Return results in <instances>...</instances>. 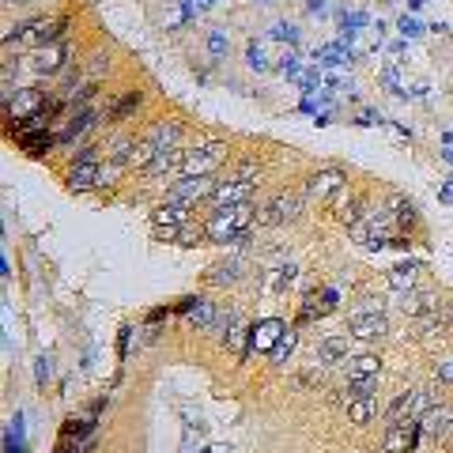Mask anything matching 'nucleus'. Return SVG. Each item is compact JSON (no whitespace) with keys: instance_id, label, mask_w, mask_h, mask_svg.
<instances>
[{"instance_id":"f257e3e1","label":"nucleus","mask_w":453,"mask_h":453,"mask_svg":"<svg viewBox=\"0 0 453 453\" xmlns=\"http://www.w3.org/2000/svg\"><path fill=\"white\" fill-rule=\"evenodd\" d=\"M249 219H253V204H235V208H219L204 227H208V238L227 246L230 238H238L242 230L249 227Z\"/></svg>"},{"instance_id":"f03ea898","label":"nucleus","mask_w":453,"mask_h":453,"mask_svg":"<svg viewBox=\"0 0 453 453\" xmlns=\"http://www.w3.org/2000/svg\"><path fill=\"white\" fill-rule=\"evenodd\" d=\"M193 219V208H178V204H159L151 216V235L159 242H174L178 246V230Z\"/></svg>"},{"instance_id":"7ed1b4c3","label":"nucleus","mask_w":453,"mask_h":453,"mask_svg":"<svg viewBox=\"0 0 453 453\" xmlns=\"http://www.w3.org/2000/svg\"><path fill=\"white\" fill-rule=\"evenodd\" d=\"M223 155H227V143H204V148H193V151H185V159H182V174L185 178H208V174L219 167Z\"/></svg>"},{"instance_id":"20e7f679","label":"nucleus","mask_w":453,"mask_h":453,"mask_svg":"<svg viewBox=\"0 0 453 453\" xmlns=\"http://www.w3.org/2000/svg\"><path fill=\"white\" fill-rule=\"evenodd\" d=\"M46 106V98H42V91H35V87H19V91L4 95V114H8V125H23V121H30L38 114V110Z\"/></svg>"},{"instance_id":"39448f33","label":"nucleus","mask_w":453,"mask_h":453,"mask_svg":"<svg viewBox=\"0 0 453 453\" xmlns=\"http://www.w3.org/2000/svg\"><path fill=\"white\" fill-rule=\"evenodd\" d=\"M212 193H216V182L212 178H182L178 185H170L167 204L196 208V201H212Z\"/></svg>"},{"instance_id":"423d86ee","label":"nucleus","mask_w":453,"mask_h":453,"mask_svg":"<svg viewBox=\"0 0 453 453\" xmlns=\"http://www.w3.org/2000/svg\"><path fill=\"white\" fill-rule=\"evenodd\" d=\"M295 216H302V196L298 193H280V196H272V201L261 208V223L264 227L287 223V219H295Z\"/></svg>"},{"instance_id":"0eeeda50","label":"nucleus","mask_w":453,"mask_h":453,"mask_svg":"<svg viewBox=\"0 0 453 453\" xmlns=\"http://www.w3.org/2000/svg\"><path fill=\"white\" fill-rule=\"evenodd\" d=\"M348 333L351 340H382L389 336V322H385V314H351Z\"/></svg>"},{"instance_id":"6e6552de","label":"nucleus","mask_w":453,"mask_h":453,"mask_svg":"<svg viewBox=\"0 0 453 453\" xmlns=\"http://www.w3.org/2000/svg\"><path fill=\"white\" fill-rule=\"evenodd\" d=\"M253 189H257V182H238V178H227L223 185H216V193H212V204H216V208L249 204Z\"/></svg>"},{"instance_id":"1a4fd4ad","label":"nucleus","mask_w":453,"mask_h":453,"mask_svg":"<svg viewBox=\"0 0 453 453\" xmlns=\"http://www.w3.org/2000/svg\"><path fill=\"white\" fill-rule=\"evenodd\" d=\"M419 435H423V430H419V419H401L396 427L385 430V449L389 453H408L419 442Z\"/></svg>"},{"instance_id":"9d476101","label":"nucleus","mask_w":453,"mask_h":453,"mask_svg":"<svg viewBox=\"0 0 453 453\" xmlns=\"http://www.w3.org/2000/svg\"><path fill=\"white\" fill-rule=\"evenodd\" d=\"M419 430H423L427 438H435V442H442V438H449L453 435V408H446V404H435L430 412L419 419Z\"/></svg>"},{"instance_id":"9b49d317","label":"nucleus","mask_w":453,"mask_h":453,"mask_svg":"<svg viewBox=\"0 0 453 453\" xmlns=\"http://www.w3.org/2000/svg\"><path fill=\"white\" fill-rule=\"evenodd\" d=\"M283 333H287V329H283L280 317H269V322H261L257 329H253L249 348H253V351H272V348L283 340Z\"/></svg>"},{"instance_id":"f8f14e48","label":"nucleus","mask_w":453,"mask_h":453,"mask_svg":"<svg viewBox=\"0 0 453 453\" xmlns=\"http://www.w3.org/2000/svg\"><path fill=\"white\" fill-rule=\"evenodd\" d=\"M340 185H344V174L340 170H322V174H314L310 182H306V196L310 201H325L329 193H336Z\"/></svg>"},{"instance_id":"ddd939ff","label":"nucleus","mask_w":453,"mask_h":453,"mask_svg":"<svg viewBox=\"0 0 453 453\" xmlns=\"http://www.w3.org/2000/svg\"><path fill=\"white\" fill-rule=\"evenodd\" d=\"M98 174H102V167H98V163H72V170H69V189H72V193L95 189V185H98Z\"/></svg>"},{"instance_id":"4468645a","label":"nucleus","mask_w":453,"mask_h":453,"mask_svg":"<svg viewBox=\"0 0 453 453\" xmlns=\"http://www.w3.org/2000/svg\"><path fill=\"white\" fill-rule=\"evenodd\" d=\"M148 140L155 143V151H174L178 140H182V125L178 121H155L151 132H148Z\"/></svg>"},{"instance_id":"2eb2a0df","label":"nucleus","mask_w":453,"mask_h":453,"mask_svg":"<svg viewBox=\"0 0 453 453\" xmlns=\"http://www.w3.org/2000/svg\"><path fill=\"white\" fill-rule=\"evenodd\" d=\"M401 310H404V317H427V314H435V295H427V291H404Z\"/></svg>"},{"instance_id":"dca6fc26","label":"nucleus","mask_w":453,"mask_h":453,"mask_svg":"<svg viewBox=\"0 0 453 453\" xmlns=\"http://www.w3.org/2000/svg\"><path fill=\"white\" fill-rule=\"evenodd\" d=\"M344 370H348V382L378 378V374H382V359H378V355H355V359L344 363Z\"/></svg>"},{"instance_id":"f3484780","label":"nucleus","mask_w":453,"mask_h":453,"mask_svg":"<svg viewBox=\"0 0 453 453\" xmlns=\"http://www.w3.org/2000/svg\"><path fill=\"white\" fill-rule=\"evenodd\" d=\"M136 151H140V140L117 136L110 143V163H117V167H136Z\"/></svg>"},{"instance_id":"a211bd4d","label":"nucleus","mask_w":453,"mask_h":453,"mask_svg":"<svg viewBox=\"0 0 453 453\" xmlns=\"http://www.w3.org/2000/svg\"><path fill=\"white\" fill-rule=\"evenodd\" d=\"M16 143L27 151V155H35V159H38V155H46V151L53 148V136H49L46 129H42V132H19Z\"/></svg>"},{"instance_id":"6ab92c4d","label":"nucleus","mask_w":453,"mask_h":453,"mask_svg":"<svg viewBox=\"0 0 453 453\" xmlns=\"http://www.w3.org/2000/svg\"><path fill=\"white\" fill-rule=\"evenodd\" d=\"M216 314H219L216 302H208V298H193V306H189V322H193L196 329H208V333H212Z\"/></svg>"},{"instance_id":"aec40b11","label":"nucleus","mask_w":453,"mask_h":453,"mask_svg":"<svg viewBox=\"0 0 453 453\" xmlns=\"http://www.w3.org/2000/svg\"><path fill=\"white\" fill-rule=\"evenodd\" d=\"M348 340H351V336H325V340H322V348H317V359H322L325 367L340 363V359L348 355Z\"/></svg>"},{"instance_id":"412c9836","label":"nucleus","mask_w":453,"mask_h":453,"mask_svg":"<svg viewBox=\"0 0 453 453\" xmlns=\"http://www.w3.org/2000/svg\"><path fill=\"white\" fill-rule=\"evenodd\" d=\"M61 61H64V49L61 46H49V49L35 53V72L38 76H53V72L61 69Z\"/></svg>"},{"instance_id":"4be33fe9","label":"nucleus","mask_w":453,"mask_h":453,"mask_svg":"<svg viewBox=\"0 0 453 453\" xmlns=\"http://www.w3.org/2000/svg\"><path fill=\"white\" fill-rule=\"evenodd\" d=\"M442 333H446V322L438 317V310L435 314H427V317H416V340H442Z\"/></svg>"},{"instance_id":"5701e85b","label":"nucleus","mask_w":453,"mask_h":453,"mask_svg":"<svg viewBox=\"0 0 453 453\" xmlns=\"http://www.w3.org/2000/svg\"><path fill=\"white\" fill-rule=\"evenodd\" d=\"M348 419L355 427L370 423V419H374V396H355V401H348Z\"/></svg>"},{"instance_id":"b1692460","label":"nucleus","mask_w":453,"mask_h":453,"mask_svg":"<svg viewBox=\"0 0 453 453\" xmlns=\"http://www.w3.org/2000/svg\"><path fill=\"white\" fill-rule=\"evenodd\" d=\"M182 151H163V155H155L148 163V167H143V174H148V178H155V174H167V170H174V167H182Z\"/></svg>"},{"instance_id":"393cba45","label":"nucleus","mask_w":453,"mask_h":453,"mask_svg":"<svg viewBox=\"0 0 453 453\" xmlns=\"http://www.w3.org/2000/svg\"><path fill=\"white\" fill-rule=\"evenodd\" d=\"M140 102H143L140 91H125V95H121L117 102H114V110H110V121H125L132 110H140Z\"/></svg>"},{"instance_id":"a878e982","label":"nucleus","mask_w":453,"mask_h":453,"mask_svg":"<svg viewBox=\"0 0 453 453\" xmlns=\"http://www.w3.org/2000/svg\"><path fill=\"white\" fill-rule=\"evenodd\" d=\"M416 272H419V264H396L389 272V283L396 291H416Z\"/></svg>"},{"instance_id":"bb28decb","label":"nucleus","mask_w":453,"mask_h":453,"mask_svg":"<svg viewBox=\"0 0 453 453\" xmlns=\"http://www.w3.org/2000/svg\"><path fill=\"white\" fill-rule=\"evenodd\" d=\"M238 322H242L238 306H219V314H216V325H212V333L227 340V333H230V329H235Z\"/></svg>"},{"instance_id":"cd10ccee","label":"nucleus","mask_w":453,"mask_h":453,"mask_svg":"<svg viewBox=\"0 0 453 453\" xmlns=\"http://www.w3.org/2000/svg\"><path fill=\"white\" fill-rule=\"evenodd\" d=\"M242 269H246V261H227V264H219V269H212L208 280H212V283H235Z\"/></svg>"},{"instance_id":"c85d7f7f","label":"nucleus","mask_w":453,"mask_h":453,"mask_svg":"<svg viewBox=\"0 0 453 453\" xmlns=\"http://www.w3.org/2000/svg\"><path fill=\"white\" fill-rule=\"evenodd\" d=\"M95 117H98L95 110H87V114H80V117H76V121H69V129L61 132V140H76V136H83V132H87V129L95 125Z\"/></svg>"},{"instance_id":"c756f323","label":"nucleus","mask_w":453,"mask_h":453,"mask_svg":"<svg viewBox=\"0 0 453 453\" xmlns=\"http://www.w3.org/2000/svg\"><path fill=\"white\" fill-rule=\"evenodd\" d=\"M246 336H253V333H249L246 317H242V322H238V325H235V329H230V333H227V348L235 351V355H242V351H246Z\"/></svg>"},{"instance_id":"7c9ffc66","label":"nucleus","mask_w":453,"mask_h":453,"mask_svg":"<svg viewBox=\"0 0 453 453\" xmlns=\"http://www.w3.org/2000/svg\"><path fill=\"white\" fill-rule=\"evenodd\" d=\"M201 238H208V227L204 223H193V219L178 230V246H196Z\"/></svg>"},{"instance_id":"2f4dec72","label":"nucleus","mask_w":453,"mask_h":453,"mask_svg":"<svg viewBox=\"0 0 453 453\" xmlns=\"http://www.w3.org/2000/svg\"><path fill=\"white\" fill-rule=\"evenodd\" d=\"M91 427H95V423H87V419H64L61 435H64V438H87V435H91Z\"/></svg>"},{"instance_id":"473e14b6","label":"nucleus","mask_w":453,"mask_h":453,"mask_svg":"<svg viewBox=\"0 0 453 453\" xmlns=\"http://www.w3.org/2000/svg\"><path fill=\"white\" fill-rule=\"evenodd\" d=\"M295 344H298V340H295V333H291V329H287V333H283V340H280V344H276V348L269 351V355H272V363H283V359L295 351Z\"/></svg>"},{"instance_id":"72a5a7b5","label":"nucleus","mask_w":453,"mask_h":453,"mask_svg":"<svg viewBox=\"0 0 453 453\" xmlns=\"http://www.w3.org/2000/svg\"><path fill=\"white\" fill-rule=\"evenodd\" d=\"M227 46H230V42H227L223 30H212V35H208V53H212V57H223Z\"/></svg>"},{"instance_id":"f704fd0d","label":"nucleus","mask_w":453,"mask_h":453,"mask_svg":"<svg viewBox=\"0 0 453 453\" xmlns=\"http://www.w3.org/2000/svg\"><path fill=\"white\" fill-rule=\"evenodd\" d=\"M363 208H367V204H363V201H359V196H355V201H351V204H344V212H340V219H344V223H348V227H355V223H359V219H363V216H359V212H363Z\"/></svg>"},{"instance_id":"c9c22d12","label":"nucleus","mask_w":453,"mask_h":453,"mask_svg":"<svg viewBox=\"0 0 453 453\" xmlns=\"http://www.w3.org/2000/svg\"><path fill=\"white\" fill-rule=\"evenodd\" d=\"M393 208L401 212V216H396V223H412V219H416V208L408 204L404 196H393Z\"/></svg>"},{"instance_id":"e433bc0d","label":"nucleus","mask_w":453,"mask_h":453,"mask_svg":"<svg viewBox=\"0 0 453 453\" xmlns=\"http://www.w3.org/2000/svg\"><path fill=\"white\" fill-rule=\"evenodd\" d=\"M291 280H295V269H291V264H287V269H276V272H272L269 287H276V291H280V287H287Z\"/></svg>"},{"instance_id":"4c0bfd02","label":"nucleus","mask_w":453,"mask_h":453,"mask_svg":"<svg viewBox=\"0 0 453 453\" xmlns=\"http://www.w3.org/2000/svg\"><path fill=\"white\" fill-rule=\"evenodd\" d=\"M117 174H121V167H117V163H110V167H102V174H98V185H102V189H106V185H114Z\"/></svg>"},{"instance_id":"58836bf2","label":"nucleus","mask_w":453,"mask_h":453,"mask_svg":"<svg viewBox=\"0 0 453 453\" xmlns=\"http://www.w3.org/2000/svg\"><path fill=\"white\" fill-rule=\"evenodd\" d=\"M249 69H264V53L257 42H249Z\"/></svg>"},{"instance_id":"ea45409f","label":"nucleus","mask_w":453,"mask_h":453,"mask_svg":"<svg viewBox=\"0 0 453 453\" xmlns=\"http://www.w3.org/2000/svg\"><path fill=\"white\" fill-rule=\"evenodd\" d=\"M110 72V57H95L91 61V80H98V76H106Z\"/></svg>"},{"instance_id":"a19ab883","label":"nucleus","mask_w":453,"mask_h":453,"mask_svg":"<svg viewBox=\"0 0 453 453\" xmlns=\"http://www.w3.org/2000/svg\"><path fill=\"white\" fill-rule=\"evenodd\" d=\"M53 453H80V446H76V438H64L61 435V446L53 449Z\"/></svg>"},{"instance_id":"79ce46f5","label":"nucleus","mask_w":453,"mask_h":453,"mask_svg":"<svg viewBox=\"0 0 453 453\" xmlns=\"http://www.w3.org/2000/svg\"><path fill=\"white\" fill-rule=\"evenodd\" d=\"M438 378H442V382H453V359H449V363H442V367H438Z\"/></svg>"},{"instance_id":"37998d69","label":"nucleus","mask_w":453,"mask_h":453,"mask_svg":"<svg viewBox=\"0 0 453 453\" xmlns=\"http://www.w3.org/2000/svg\"><path fill=\"white\" fill-rule=\"evenodd\" d=\"M49 378V359H38V382Z\"/></svg>"},{"instance_id":"c03bdc74","label":"nucleus","mask_w":453,"mask_h":453,"mask_svg":"<svg viewBox=\"0 0 453 453\" xmlns=\"http://www.w3.org/2000/svg\"><path fill=\"white\" fill-rule=\"evenodd\" d=\"M449 322H453V306H449Z\"/></svg>"}]
</instances>
